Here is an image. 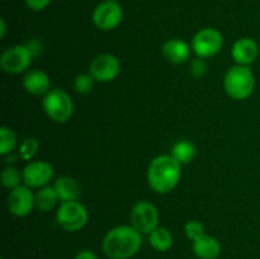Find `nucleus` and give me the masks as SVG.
Masks as SVG:
<instances>
[{
	"mask_svg": "<svg viewBox=\"0 0 260 259\" xmlns=\"http://www.w3.org/2000/svg\"><path fill=\"white\" fill-rule=\"evenodd\" d=\"M51 0H25V4L29 8L30 10H35V12H41V10H45L46 8L50 5Z\"/></svg>",
	"mask_w": 260,
	"mask_h": 259,
	"instance_id": "nucleus-27",
	"label": "nucleus"
},
{
	"mask_svg": "<svg viewBox=\"0 0 260 259\" xmlns=\"http://www.w3.org/2000/svg\"><path fill=\"white\" fill-rule=\"evenodd\" d=\"M23 183L29 188H42L53 177V168L47 161H30L23 169Z\"/></svg>",
	"mask_w": 260,
	"mask_h": 259,
	"instance_id": "nucleus-12",
	"label": "nucleus"
},
{
	"mask_svg": "<svg viewBox=\"0 0 260 259\" xmlns=\"http://www.w3.org/2000/svg\"><path fill=\"white\" fill-rule=\"evenodd\" d=\"M56 193H57L60 202H70L78 201L80 197L81 189L79 183L71 177H61L53 184Z\"/></svg>",
	"mask_w": 260,
	"mask_h": 259,
	"instance_id": "nucleus-17",
	"label": "nucleus"
},
{
	"mask_svg": "<svg viewBox=\"0 0 260 259\" xmlns=\"http://www.w3.org/2000/svg\"><path fill=\"white\" fill-rule=\"evenodd\" d=\"M223 46V37L216 28H203L192 38V50L197 57L208 58L217 55Z\"/></svg>",
	"mask_w": 260,
	"mask_h": 259,
	"instance_id": "nucleus-6",
	"label": "nucleus"
},
{
	"mask_svg": "<svg viewBox=\"0 0 260 259\" xmlns=\"http://www.w3.org/2000/svg\"><path fill=\"white\" fill-rule=\"evenodd\" d=\"M74 259H99L94 251L89 250V249H83V250L78 251Z\"/></svg>",
	"mask_w": 260,
	"mask_h": 259,
	"instance_id": "nucleus-29",
	"label": "nucleus"
},
{
	"mask_svg": "<svg viewBox=\"0 0 260 259\" xmlns=\"http://www.w3.org/2000/svg\"><path fill=\"white\" fill-rule=\"evenodd\" d=\"M149 243L156 251H168L172 249L174 239H173L172 233L167 228L157 226L151 234H149Z\"/></svg>",
	"mask_w": 260,
	"mask_h": 259,
	"instance_id": "nucleus-18",
	"label": "nucleus"
},
{
	"mask_svg": "<svg viewBox=\"0 0 260 259\" xmlns=\"http://www.w3.org/2000/svg\"><path fill=\"white\" fill-rule=\"evenodd\" d=\"M184 233L189 240L194 241L196 239H198L205 234V226L201 221L190 220L184 225Z\"/></svg>",
	"mask_w": 260,
	"mask_h": 259,
	"instance_id": "nucleus-25",
	"label": "nucleus"
},
{
	"mask_svg": "<svg viewBox=\"0 0 260 259\" xmlns=\"http://www.w3.org/2000/svg\"><path fill=\"white\" fill-rule=\"evenodd\" d=\"M142 245L141 233L132 225H119L111 229L102 241L104 254L109 259H131Z\"/></svg>",
	"mask_w": 260,
	"mask_h": 259,
	"instance_id": "nucleus-1",
	"label": "nucleus"
},
{
	"mask_svg": "<svg viewBox=\"0 0 260 259\" xmlns=\"http://www.w3.org/2000/svg\"><path fill=\"white\" fill-rule=\"evenodd\" d=\"M192 248L200 259H217L221 254V244L217 239L206 233L193 241Z\"/></svg>",
	"mask_w": 260,
	"mask_h": 259,
	"instance_id": "nucleus-16",
	"label": "nucleus"
},
{
	"mask_svg": "<svg viewBox=\"0 0 260 259\" xmlns=\"http://www.w3.org/2000/svg\"><path fill=\"white\" fill-rule=\"evenodd\" d=\"M208 71V65L206 62V58H193L189 63V73L190 75L194 76V78H202L203 75H206Z\"/></svg>",
	"mask_w": 260,
	"mask_h": 259,
	"instance_id": "nucleus-26",
	"label": "nucleus"
},
{
	"mask_svg": "<svg viewBox=\"0 0 260 259\" xmlns=\"http://www.w3.org/2000/svg\"><path fill=\"white\" fill-rule=\"evenodd\" d=\"M182 175V164L172 155H159L147 169V182L156 193H169L178 185Z\"/></svg>",
	"mask_w": 260,
	"mask_h": 259,
	"instance_id": "nucleus-2",
	"label": "nucleus"
},
{
	"mask_svg": "<svg viewBox=\"0 0 260 259\" xmlns=\"http://www.w3.org/2000/svg\"><path fill=\"white\" fill-rule=\"evenodd\" d=\"M38 147H40V142L35 137H27L22 141L19 147V155L23 160H32L36 156L38 151Z\"/></svg>",
	"mask_w": 260,
	"mask_h": 259,
	"instance_id": "nucleus-23",
	"label": "nucleus"
},
{
	"mask_svg": "<svg viewBox=\"0 0 260 259\" xmlns=\"http://www.w3.org/2000/svg\"><path fill=\"white\" fill-rule=\"evenodd\" d=\"M94 78L90 74H80L75 78L74 81V88H75L76 93L79 94H89L93 90L94 86Z\"/></svg>",
	"mask_w": 260,
	"mask_h": 259,
	"instance_id": "nucleus-24",
	"label": "nucleus"
},
{
	"mask_svg": "<svg viewBox=\"0 0 260 259\" xmlns=\"http://www.w3.org/2000/svg\"><path fill=\"white\" fill-rule=\"evenodd\" d=\"M32 188L27 185H19L10 190L8 196V210L17 217H25L33 211L36 206V195H33Z\"/></svg>",
	"mask_w": 260,
	"mask_h": 259,
	"instance_id": "nucleus-11",
	"label": "nucleus"
},
{
	"mask_svg": "<svg viewBox=\"0 0 260 259\" xmlns=\"http://www.w3.org/2000/svg\"><path fill=\"white\" fill-rule=\"evenodd\" d=\"M88 218L89 215L85 206L78 201L61 202L56 212V221L58 226L70 233L81 230L88 222Z\"/></svg>",
	"mask_w": 260,
	"mask_h": 259,
	"instance_id": "nucleus-5",
	"label": "nucleus"
},
{
	"mask_svg": "<svg viewBox=\"0 0 260 259\" xmlns=\"http://www.w3.org/2000/svg\"><path fill=\"white\" fill-rule=\"evenodd\" d=\"M33 55L25 45H15L2 53L0 65L8 74H20L28 70L32 63Z\"/></svg>",
	"mask_w": 260,
	"mask_h": 259,
	"instance_id": "nucleus-7",
	"label": "nucleus"
},
{
	"mask_svg": "<svg viewBox=\"0 0 260 259\" xmlns=\"http://www.w3.org/2000/svg\"><path fill=\"white\" fill-rule=\"evenodd\" d=\"M50 76L42 70H30L23 78V86L32 95H46L50 89Z\"/></svg>",
	"mask_w": 260,
	"mask_h": 259,
	"instance_id": "nucleus-15",
	"label": "nucleus"
},
{
	"mask_svg": "<svg viewBox=\"0 0 260 259\" xmlns=\"http://www.w3.org/2000/svg\"><path fill=\"white\" fill-rule=\"evenodd\" d=\"M25 46L29 48V51H30V53L33 55V57H35V56H37V55H40V52L42 51V45H41V42L38 40L28 41L27 45H25Z\"/></svg>",
	"mask_w": 260,
	"mask_h": 259,
	"instance_id": "nucleus-28",
	"label": "nucleus"
},
{
	"mask_svg": "<svg viewBox=\"0 0 260 259\" xmlns=\"http://www.w3.org/2000/svg\"><path fill=\"white\" fill-rule=\"evenodd\" d=\"M223 88L230 98L244 101L254 93L255 78L249 66L235 65L229 69L223 78Z\"/></svg>",
	"mask_w": 260,
	"mask_h": 259,
	"instance_id": "nucleus-3",
	"label": "nucleus"
},
{
	"mask_svg": "<svg viewBox=\"0 0 260 259\" xmlns=\"http://www.w3.org/2000/svg\"><path fill=\"white\" fill-rule=\"evenodd\" d=\"M5 32H7V25H5V20L0 19V40H4Z\"/></svg>",
	"mask_w": 260,
	"mask_h": 259,
	"instance_id": "nucleus-30",
	"label": "nucleus"
},
{
	"mask_svg": "<svg viewBox=\"0 0 260 259\" xmlns=\"http://www.w3.org/2000/svg\"><path fill=\"white\" fill-rule=\"evenodd\" d=\"M123 18V10L117 2H106L96 5L93 12V23L101 30H112L119 25Z\"/></svg>",
	"mask_w": 260,
	"mask_h": 259,
	"instance_id": "nucleus-10",
	"label": "nucleus"
},
{
	"mask_svg": "<svg viewBox=\"0 0 260 259\" xmlns=\"http://www.w3.org/2000/svg\"><path fill=\"white\" fill-rule=\"evenodd\" d=\"M161 51L167 61L174 63V65H180L189 60L192 47L185 41L179 40V38H172L162 45Z\"/></svg>",
	"mask_w": 260,
	"mask_h": 259,
	"instance_id": "nucleus-14",
	"label": "nucleus"
},
{
	"mask_svg": "<svg viewBox=\"0 0 260 259\" xmlns=\"http://www.w3.org/2000/svg\"><path fill=\"white\" fill-rule=\"evenodd\" d=\"M42 108L50 119L57 123H65L74 113V103L62 89H51L42 99Z\"/></svg>",
	"mask_w": 260,
	"mask_h": 259,
	"instance_id": "nucleus-4",
	"label": "nucleus"
},
{
	"mask_svg": "<svg viewBox=\"0 0 260 259\" xmlns=\"http://www.w3.org/2000/svg\"><path fill=\"white\" fill-rule=\"evenodd\" d=\"M121 73V62L112 53H101L91 60L89 74L95 81L109 83L114 80Z\"/></svg>",
	"mask_w": 260,
	"mask_h": 259,
	"instance_id": "nucleus-9",
	"label": "nucleus"
},
{
	"mask_svg": "<svg viewBox=\"0 0 260 259\" xmlns=\"http://www.w3.org/2000/svg\"><path fill=\"white\" fill-rule=\"evenodd\" d=\"M17 146V136L9 127L3 126L0 128V155H8Z\"/></svg>",
	"mask_w": 260,
	"mask_h": 259,
	"instance_id": "nucleus-21",
	"label": "nucleus"
},
{
	"mask_svg": "<svg viewBox=\"0 0 260 259\" xmlns=\"http://www.w3.org/2000/svg\"><path fill=\"white\" fill-rule=\"evenodd\" d=\"M259 53V46L253 38L243 37L239 38L233 46L231 50V56L233 60L238 65L249 66L256 60Z\"/></svg>",
	"mask_w": 260,
	"mask_h": 259,
	"instance_id": "nucleus-13",
	"label": "nucleus"
},
{
	"mask_svg": "<svg viewBox=\"0 0 260 259\" xmlns=\"http://www.w3.org/2000/svg\"><path fill=\"white\" fill-rule=\"evenodd\" d=\"M111 2H117V3H118V2H119V0H111Z\"/></svg>",
	"mask_w": 260,
	"mask_h": 259,
	"instance_id": "nucleus-31",
	"label": "nucleus"
},
{
	"mask_svg": "<svg viewBox=\"0 0 260 259\" xmlns=\"http://www.w3.org/2000/svg\"><path fill=\"white\" fill-rule=\"evenodd\" d=\"M196 146L188 140H180L172 147V156L175 157L180 164H188L196 157Z\"/></svg>",
	"mask_w": 260,
	"mask_h": 259,
	"instance_id": "nucleus-20",
	"label": "nucleus"
},
{
	"mask_svg": "<svg viewBox=\"0 0 260 259\" xmlns=\"http://www.w3.org/2000/svg\"><path fill=\"white\" fill-rule=\"evenodd\" d=\"M131 223L139 233L151 234L159 226L157 208L147 201H140L132 207Z\"/></svg>",
	"mask_w": 260,
	"mask_h": 259,
	"instance_id": "nucleus-8",
	"label": "nucleus"
},
{
	"mask_svg": "<svg viewBox=\"0 0 260 259\" xmlns=\"http://www.w3.org/2000/svg\"><path fill=\"white\" fill-rule=\"evenodd\" d=\"M58 202H60V198H58L53 185L52 187L46 185L36 193V207L43 212L51 211Z\"/></svg>",
	"mask_w": 260,
	"mask_h": 259,
	"instance_id": "nucleus-19",
	"label": "nucleus"
},
{
	"mask_svg": "<svg viewBox=\"0 0 260 259\" xmlns=\"http://www.w3.org/2000/svg\"><path fill=\"white\" fill-rule=\"evenodd\" d=\"M23 180V175L15 169L14 167H8L3 170L2 173V183L5 188L8 189H14V188L19 187L20 182Z\"/></svg>",
	"mask_w": 260,
	"mask_h": 259,
	"instance_id": "nucleus-22",
	"label": "nucleus"
}]
</instances>
